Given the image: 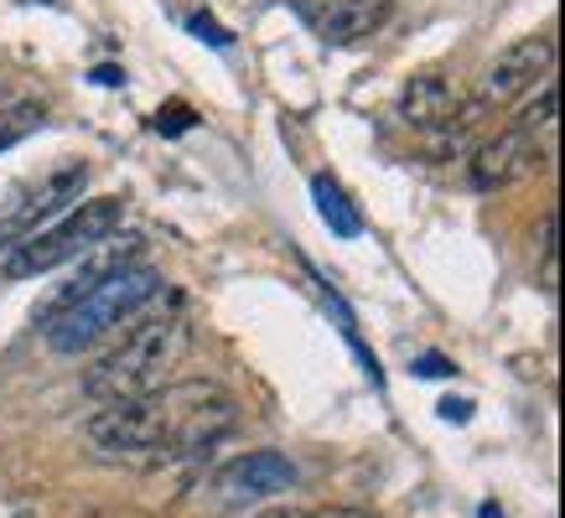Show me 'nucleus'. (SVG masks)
<instances>
[{"instance_id": "9b49d317", "label": "nucleus", "mask_w": 565, "mask_h": 518, "mask_svg": "<svg viewBox=\"0 0 565 518\" xmlns=\"http://www.w3.org/2000/svg\"><path fill=\"white\" fill-rule=\"evenodd\" d=\"M130 265H140V239H109L104 244H94L84 259H78V276L63 285V295H57V306H68V301H78L84 291H94L99 280H109V276H120V270H130Z\"/></svg>"}, {"instance_id": "20e7f679", "label": "nucleus", "mask_w": 565, "mask_h": 518, "mask_svg": "<svg viewBox=\"0 0 565 518\" xmlns=\"http://www.w3.org/2000/svg\"><path fill=\"white\" fill-rule=\"evenodd\" d=\"M125 218V197H78V203L57 218V224H42L32 228L26 239L11 244V255H6V276L11 280H26V276H47L57 265H68V259H84L94 244H104Z\"/></svg>"}, {"instance_id": "ddd939ff", "label": "nucleus", "mask_w": 565, "mask_h": 518, "mask_svg": "<svg viewBox=\"0 0 565 518\" xmlns=\"http://www.w3.org/2000/svg\"><path fill=\"white\" fill-rule=\"evenodd\" d=\"M47 125V109L36 99H17V104H6L0 109V155L11 151V145H21L26 136H36Z\"/></svg>"}, {"instance_id": "f3484780", "label": "nucleus", "mask_w": 565, "mask_h": 518, "mask_svg": "<svg viewBox=\"0 0 565 518\" xmlns=\"http://www.w3.org/2000/svg\"><path fill=\"white\" fill-rule=\"evenodd\" d=\"M415 374H420V379H446V374H457V368H451L441 353H426V358H415Z\"/></svg>"}, {"instance_id": "7ed1b4c3", "label": "nucleus", "mask_w": 565, "mask_h": 518, "mask_svg": "<svg viewBox=\"0 0 565 518\" xmlns=\"http://www.w3.org/2000/svg\"><path fill=\"white\" fill-rule=\"evenodd\" d=\"M161 291H167V280L156 276L151 265H130V270H120V276L99 280V285L84 291L78 301L52 311L47 316V347L52 353H63V358L88 353V347L104 343L109 332L140 322V316L161 301Z\"/></svg>"}, {"instance_id": "0eeeda50", "label": "nucleus", "mask_w": 565, "mask_h": 518, "mask_svg": "<svg viewBox=\"0 0 565 518\" xmlns=\"http://www.w3.org/2000/svg\"><path fill=\"white\" fill-rule=\"evenodd\" d=\"M88 187V166L84 161H57L52 172H42L32 187L21 192V203L0 218V234L6 239H26L32 228H42V218H52L57 207H73Z\"/></svg>"}, {"instance_id": "f03ea898", "label": "nucleus", "mask_w": 565, "mask_h": 518, "mask_svg": "<svg viewBox=\"0 0 565 518\" xmlns=\"http://www.w3.org/2000/svg\"><path fill=\"white\" fill-rule=\"evenodd\" d=\"M188 347H192V327L182 311L140 316V322H130L125 343L94 363V374L84 379V389L99 399V404H125V399L156 395L161 384L172 379V368L182 363Z\"/></svg>"}, {"instance_id": "aec40b11", "label": "nucleus", "mask_w": 565, "mask_h": 518, "mask_svg": "<svg viewBox=\"0 0 565 518\" xmlns=\"http://www.w3.org/2000/svg\"><path fill=\"white\" fill-rule=\"evenodd\" d=\"M259 518H301L296 508H270V514H259Z\"/></svg>"}, {"instance_id": "a211bd4d", "label": "nucleus", "mask_w": 565, "mask_h": 518, "mask_svg": "<svg viewBox=\"0 0 565 518\" xmlns=\"http://www.w3.org/2000/svg\"><path fill=\"white\" fill-rule=\"evenodd\" d=\"M301 518H379V514H369V508H348V503H332V508H311V514H301Z\"/></svg>"}, {"instance_id": "dca6fc26", "label": "nucleus", "mask_w": 565, "mask_h": 518, "mask_svg": "<svg viewBox=\"0 0 565 518\" xmlns=\"http://www.w3.org/2000/svg\"><path fill=\"white\" fill-rule=\"evenodd\" d=\"M188 26L198 32V42H213V47H228V32H223L213 17H188Z\"/></svg>"}, {"instance_id": "6e6552de", "label": "nucleus", "mask_w": 565, "mask_h": 518, "mask_svg": "<svg viewBox=\"0 0 565 518\" xmlns=\"http://www.w3.org/2000/svg\"><path fill=\"white\" fill-rule=\"evenodd\" d=\"M394 109H399V120L411 130H457V125H467L462 88L451 84L446 73H411Z\"/></svg>"}, {"instance_id": "423d86ee", "label": "nucleus", "mask_w": 565, "mask_h": 518, "mask_svg": "<svg viewBox=\"0 0 565 518\" xmlns=\"http://www.w3.org/2000/svg\"><path fill=\"white\" fill-rule=\"evenodd\" d=\"M296 483H301V472H296L291 456H280V451H244V456H234V462H223L213 472L207 498L218 508H249V503H270L280 493H291Z\"/></svg>"}, {"instance_id": "4468645a", "label": "nucleus", "mask_w": 565, "mask_h": 518, "mask_svg": "<svg viewBox=\"0 0 565 518\" xmlns=\"http://www.w3.org/2000/svg\"><path fill=\"white\" fill-rule=\"evenodd\" d=\"M555 109H561V94H555V88H545V94H540V99H534L514 125H519V130H524L530 140H540V136H550V130H555Z\"/></svg>"}, {"instance_id": "f8f14e48", "label": "nucleus", "mask_w": 565, "mask_h": 518, "mask_svg": "<svg viewBox=\"0 0 565 518\" xmlns=\"http://www.w3.org/2000/svg\"><path fill=\"white\" fill-rule=\"evenodd\" d=\"M311 197H317V213H322V224L338 234V239H359L363 234V218L359 207L348 203V192L332 182V176H311Z\"/></svg>"}, {"instance_id": "6ab92c4d", "label": "nucleus", "mask_w": 565, "mask_h": 518, "mask_svg": "<svg viewBox=\"0 0 565 518\" xmlns=\"http://www.w3.org/2000/svg\"><path fill=\"white\" fill-rule=\"evenodd\" d=\"M441 414H446V420H457V425H462L467 414H472V404H467V399H441Z\"/></svg>"}, {"instance_id": "1a4fd4ad", "label": "nucleus", "mask_w": 565, "mask_h": 518, "mask_svg": "<svg viewBox=\"0 0 565 518\" xmlns=\"http://www.w3.org/2000/svg\"><path fill=\"white\" fill-rule=\"evenodd\" d=\"M534 161H540V140H530L519 125H509V130H498L493 140H482L478 151L467 155V176H472V187L493 192L534 172Z\"/></svg>"}, {"instance_id": "9d476101", "label": "nucleus", "mask_w": 565, "mask_h": 518, "mask_svg": "<svg viewBox=\"0 0 565 518\" xmlns=\"http://www.w3.org/2000/svg\"><path fill=\"white\" fill-rule=\"evenodd\" d=\"M394 0H327V11L317 17V32L332 47H353V42H369L390 26Z\"/></svg>"}, {"instance_id": "f257e3e1", "label": "nucleus", "mask_w": 565, "mask_h": 518, "mask_svg": "<svg viewBox=\"0 0 565 518\" xmlns=\"http://www.w3.org/2000/svg\"><path fill=\"white\" fill-rule=\"evenodd\" d=\"M234 395L218 384H161L156 395L104 404L88 420V441L115 456H198L234 425Z\"/></svg>"}, {"instance_id": "2eb2a0df", "label": "nucleus", "mask_w": 565, "mask_h": 518, "mask_svg": "<svg viewBox=\"0 0 565 518\" xmlns=\"http://www.w3.org/2000/svg\"><path fill=\"white\" fill-rule=\"evenodd\" d=\"M188 125H192L188 104H172V109H161V115H156V130H161V136H167V130L177 136V130H188Z\"/></svg>"}, {"instance_id": "39448f33", "label": "nucleus", "mask_w": 565, "mask_h": 518, "mask_svg": "<svg viewBox=\"0 0 565 518\" xmlns=\"http://www.w3.org/2000/svg\"><path fill=\"white\" fill-rule=\"evenodd\" d=\"M550 68H555V36H550V32H534V36H519V42H509V47H503L493 63L482 68L478 99H472V115H488V109L514 104L519 94H530V88L540 84Z\"/></svg>"}]
</instances>
